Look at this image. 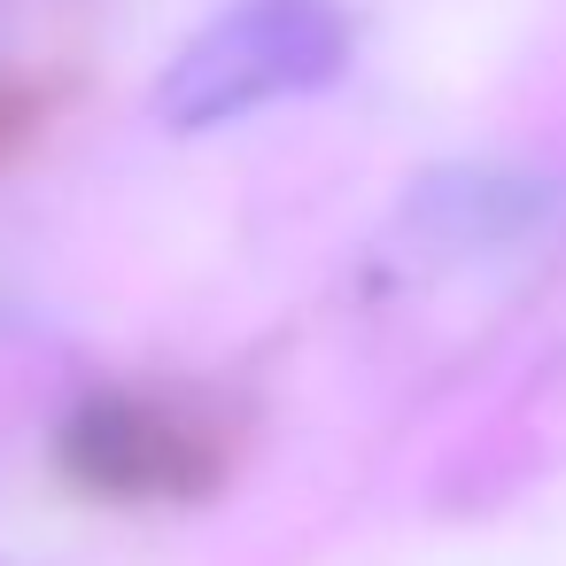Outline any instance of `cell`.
<instances>
[{
	"mask_svg": "<svg viewBox=\"0 0 566 566\" xmlns=\"http://www.w3.org/2000/svg\"><path fill=\"white\" fill-rule=\"evenodd\" d=\"M342 63H349L342 0H233L156 78V117L171 133H210L264 102L334 86Z\"/></svg>",
	"mask_w": 566,
	"mask_h": 566,
	"instance_id": "6da1fadb",
	"label": "cell"
},
{
	"mask_svg": "<svg viewBox=\"0 0 566 566\" xmlns=\"http://www.w3.org/2000/svg\"><path fill=\"white\" fill-rule=\"evenodd\" d=\"M63 465L102 496H171L202 473V442L148 396H94L63 427Z\"/></svg>",
	"mask_w": 566,
	"mask_h": 566,
	"instance_id": "7a4b0ae2",
	"label": "cell"
},
{
	"mask_svg": "<svg viewBox=\"0 0 566 566\" xmlns=\"http://www.w3.org/2000/svg\"><path fill=\"white\" fill-rule=\"evenodd\" d=\"M551 210V187L527 171H434L411 202V226L442 249H496L520 241Z\"/></svg>",
	"mask_w": 566,
	"mask_h": 566,
	"instance_id": "3957f363",
	"label": "cell"
}]
</instances>
